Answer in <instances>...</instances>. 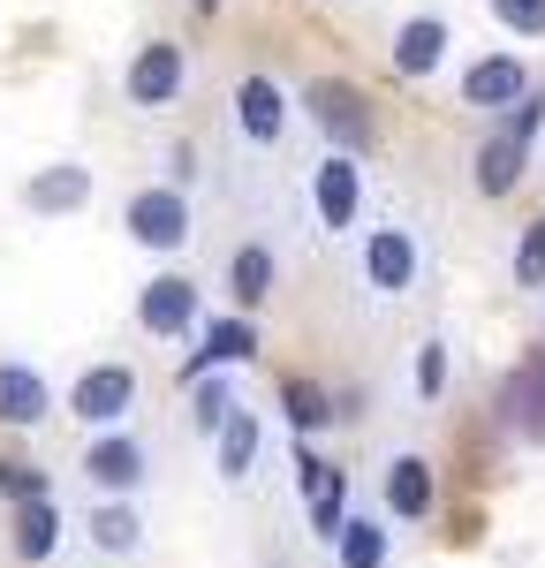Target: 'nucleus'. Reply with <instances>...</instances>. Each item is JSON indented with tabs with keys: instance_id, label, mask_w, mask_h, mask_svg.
<instances>
[{
	"instance_id": "obj_1",
	"label": "nucleus",
	"mask_w": 545,
	"mask_h": 568,
	"mask_svg": "<svg viewBox=\"0 0 545 568\" xmlns=\"http://www.w3.org/2000/svg\"><path fill=\"white\" fill-rule=\"evenodd\" d=\"M304 114H311L318 130H326V144L349 152V160H363V152L379 144V114H371V99H363L349 77H311V84H304Z\"/></svg>"
},
{
	"instance_id": "obj_2",
	"label": "nucleus",
	"mask_w": 545,
	"mask_h": 568,
	"mask_svg": "<svg viewBox=\"0 0 545 568\" xmlns=\"http://www.w3.org/2000/svg\"><path fill=\"white\" fill-rule=\"evenodd\" d=\"M122 227H130L136 251H152V258H175L182 243H189V190L175 182H144L122 197Z\"/></svg>"
},
{
	"instance_id": "obj_3",
	"label": "nucleus",
	"mask_w": 545,
	"mask_h": 568,
	"mask_svg": "<svg viewBox=\"0 0 545 568\" xmlns=\"http://www.w3.org/2000/svg\"><path fill=\"white\" fill-rule=\"evenodd\" d=\"M357 273H363L371 296H409L417 273H424V243H417V227H409V220H379V227H363Z\"/></svg>"
},
{
	"instance_id": "obj_4",
	"label": "nucleus",
	"mask_w": 545,
	"mask_h": 568,
	"mask_svg": "<svg viewBox=\"0 0 545 568\" xmlns=\"http://www.w3.org/2000/svg\"><path fill=\"white\" fill-rule=\"evenodd\" d=\"M69 417L76 425H91V433H114V425H130L136 409V364H122V356H106V364H84L76 379H69Z\"/></svg>"
},
{
	"instance_id": "obj_5",
	"label": "nucleus",
	"mask_w": 545,
	"mask_h": 568,
	"mask_svg": "<svg viewBox=\"0 0 545 568\" xmlns=\"http://www.w3.org/2000/svg\"><path fill=\"white\" fill-rule=\"evenodd\" d=\"M296 500H304V524H311V538H341V524H349V470L341 463H326L311 439H296Z\"/></svg>"
},
{
	"instance_id": "obj_6",
	"label": "nucleus",
	"mask_w": 545,
	"mask_h": 568,
	"mask_svg": "<svg viewBox=\"0 0 545 568\" xmlns=\"http://www.w3.org/2000/svg\"><path fill=\"white\" fill-rule=\"evenodd\" d=\"M136 326H144L152 342L197 334V326H205V288H197L189 273H152V281L136 288Z\"/></svg>"
},
{
	"instance_id": "obj_7",
	"label": "nucleus",
	"mask_w": 545,
	"mask_h": 568,
	"mask_svg": "<svg viewBox=\"0 0 545 568\" xmlns=\"http://www.w3.org/2000/svg\"><path fill=\"white\" fill-rule=\"evenodd\" d=\"M122 91H130V106H144V114H167L182 91H189V53L175 39H144L130 53V69H122Z\"/></svg>"
},
{
	"instance_id": "obj_8",
	"label": "nucleus",
	"mask_w": 545,
	"mask_h": 568,
	"mask_svg": "<svg viewBox=\"0 0 545 568\" xmlns=\"http://www.w3.org/2000/svg\"><path fill=\"white\" fill-rule=\"evenodd\" d=\"M76 470L91 478L99 500H130L136 485L152 478V455H144V439H136V433L114 425V433H91V447H84V463H76Z\"/></svg>"
},
{
	"instance_id": "obj_9",
	"label": "nucleus",
	"mask_w": 545,
	"mask_h": 568,
	"mask_svg": "<svg viewBox=\"0 0 545 568\" xmlns=\"http://www.w3.org/2000/svg\"><path fill=\"white\" fill-rule=\"evenodd\" d=\"M235 364H258V318H243V311L197 326V349L182 356V387H197L213 372H235Z\"/></svg>"
},
{
	"instance_id": "obj_10",
	"label": "nucleus",
	"mask_w": 545,
	"mask_h": 568,
	"mask_svg": "<svg viewBox=\"0 0 545 568\" xmlns=\"http://www.w3.org/2000/svg\"><path fill=\"white\" fill-rule=\"evenodd\" d=\"M311 213L326 235H349L363 220V160H349V152H318L311 168Z\"/></svg>"
},
{
	"instance_id": "obj_11",
	"label": "nucleus",
	"mask_w": 545,
	"mask_h": 568,
	"mask_svg": "<svg viewBox=\"0 0 545 568\" xmlns=\"http://www.w3.org/2000/svg\"><path fill=\"white\" fill-rule=\"evenodd\" d=\"M379 500H387V524H424L432 508H440V478H432V463L402 447V455H387V470H379Z\"/></svg>"
},
{
	"instance_id": "obj_12",
	"label": "nucleus",
	"mask_w": 545,
	"mask_h": 568,
	"mask_svg": "<svg viewBox=\"0 0 545 568\" xmlns=\"http://www.w3.org/2000/svg\"><path fill=\"white\" fill-rule=\"evenodd\" d=\"M235 130H243V144H258V152H272L280 136H288V91H280V77H266V69H250L243 84H235Z\"/></svg>"
},
{
	"instance_id": "obj_13",
	"label": "nucleus",
	"mask_w": 545,
	"mask_h": 568,
	"mask_svg": "<svg viewBox=\"0 0 545 568\" xmlns=\"http://www.w3.org/2000/svg\"><path fill=\"white\" fill-rule=\"evenodd\" d=\"M448 45H454L448 16H402L387 61H394V77H402V84H424V77H440V69H448Z\"/></svg>"
},
{
	"instance_id": "obj_14",
	"label": "nucleus",
	"mask_w": 545,
	"mask_h": 568,
	"mask_svg": "<svg viewBox=\"0 0 545 568\" xmlns=\"http://www.w3.org/2000/svg\"><path fill=\"white\" fill-rule=\"evenodd\" d=\"M53 379H45L39 364H23V356H0V425L8 433H31V425H45L53 417Z\"/></svg>"
},
{
	"instance_id": "obj_15",
	"label": "nucleus",
	"mask_w": 545,
	"mask_h": 568,
	"mask_svg": "<svg viewBox=\"0 0 545 568\" xmlns=\"http://www.w3.org/2000/svg\"><path fill=\"white\" fill-rule=\"evenodd\" d=\"M523 91H531V69L515 53H477L462 69V106H477V114H507Z\"/></svg>"
},
{
	"instance_id": "obj_16",
	"label": "nucleus",
	"mask_w": 545,
	"mask_h": 568,
	"mask_svg": "<svg viewBox=\"0 0 545 568\" xmlns=\"http://www.w3.org/2000/svg\"><path fill=\"white\" fill-rule=\"evenodd\" d=\"M23 205L45 220H69L91 205V168L84 160H53V168H39V175L23 182Z\"/></svg>"
},
{
	"instance_id": "obj_17",
	"label": "nucleus",
	"mask_w": 545,
	"mask_h": 568,
	"mask_svg": "<svg viewBox=\"0 0 545 568\" xmlns=\"http://www.w3.org/2000/svg\"><path fill=\"white\" fill-rule=\"evenodd\" d=\"M61 538H69V516H61V500H23L16 516H8V546H16V561L45 568L61 554Z\"/></svg>"
},
{
	"instance_id": "obj_18",
	"label": "nucleus",
	"mask_w": 545,
	"mask_h": 568,
	"mask_svg": "<svg viewBox=\"0 0 545 568\" xmlns=\"http://www.w3.org/2000/svg\"><path fill=\"white\" fill-rule=\"evenodd\" d=\"M523 175H531V152H523V144H515V136H485V144H477V152H470V182H477V197H515V190H523Z\"/></svg>"
},
{
	"instance_id": "obj_19",
	"label": "nucleus",
	"mask_w": 545,
	"mask_h": 568,
	"mask_svg": "<svg viewBox=\"0 0 545 568\" xmlns=\"http://www.w3.org/2000/svg\"><path fill=\"white\" fill-rule=\"evenodd\" d=\"M500 425L515 439H545V349L500 387Z\"/></svg>"
},
{
	"instance_id": "obj_20",
	"label": "nucleus",
	"mask_w": 545,
	"mask_h": 568,
	"mask_svg": "<svg viewBox=\"0 0 545 568\" xmlns=\"http://www.w3.org/2000/svg\"><path fill=\"white\" fill-rule=\"evenodd\" d=\"M258 455H266V425H258V409L243 402V409L220 425V439H213V470H220L227 485H243L250 470H258Z\"/></svg>"
},
{
	"instance_id": "obj_21",
	"label": "nucleus",
	"mask_w": 545,
	"mask_h": 568,
	"mask_svg": "<svg viewBox=\"0 0 545 568\" xmlns=\"http://www.w3.org/2000/svg\"><path fill=\"white\" fill-rule=\"evenodd\" d=\"M272 281H280L272 243H235V251H227V296H235V311H243V318L272 296Z\"/></svg>"
},
{
	"instance_id": "obj_22",
	"label": "nucleus",
	"mask_w": 545,
	"mask_h": 568,
	"mask_svg": "<svg viewBox=\"0 0 545 568\" xmlns=\"http://www.w3.org/2000/svg\"><path fill=\"white\" fill-rule=\"evenodd\" d=\"M84 538L99 546V554H114V561L144 554V516H136V500H99V508L84 516Z\"/></svg>"
},
{
	"instance_id": "obj_23",
	"label": "nucleus",
	"mask_w": 545,
	"mask_h": 568,
	"mask_svg": "<svg viewBox=\"0 0 545 568\" xmlns=\"http://www.w3.org/2000/svg\"><path fill=\"white\" fill-rule=\"evenodd\" d=\"M333 568H394V530L379 524V516H357L349 508V524L333 538Z\"/></svg>"
},
{
	"instance_id": "obj_24",
	"label": "nucleus",
	"mask_w": 545,
	"mask_h": 568,
	"mask_svg": "<svg viewBox=\"0 0 545 568\" xmlns=\"http://www.w3.org/2000/svg\"><path fill=\"white\" fill-rule=\"evenodd\" d=\"M280 417H288V433H296V439H318L341 409H333V394L318 387V379H280Z\"/></svg>"
},
{
	"instance_id": "obj_25",
	"label": "nucleus",
	"mask_w": 545,
	"mask_h": 568,
	"mask_svg": "<svg viewBox=\"0 0 545 568\" xmlns=\"http://www.w3.org/2000/svg\"><path fill=\"white\" fill-rule=\"evenodd\" d=\"M182 394H189V425H197L205 439H220V425L243 409V394H235L227 372H213V379H197V387H182Z\"/></svg>"
},
{
	"instance_id": "obj_26",
	"label": "nucleus",
	"mask_w": 545,
	"mask_h": 568,
	"mask_svg": "<svg viewBox=\"0 0 545 568\" xmlns=\"http://www.w3.org/2000/svg\"><path fill=\"white\" fill-rule=\"evenodd\" d=\"M448 379H454L448 342H440V334H432V342H417V364H409V387H417V402H440V394H448Z\"/></svg>"
},
{
	"instance_id": "obj_27",
	"label": "nucleus",
	"mask_w": 545,
	"mask_h": 568,
	"mask_svg": "<svg viewBox=\"0 0 545 568\" xmlns=\"http://www.w3.org/2000/svg\"><path fill=\"white\" fill-rule=\"evenodd\" d=\"M500 136H515L523 152H531V144L545 136V91H538V84H531L523 99H515V106H507V114H500Z\"/></svg>"
},
{
	"instance_id": "obj_28",
	"label": "nucleus",
	"mask_w": 545,
	"mask_h": 568,
	"mask_svg": "<svg viewBox=\"0 0 545 568\" xmlns=\"http://www.w3.org/2000/svg\"><path fill=\"white\" fill-rule=\"evenodd\" d=\"M485 16L507 39H545V0H485Z\"/></svg>"
},
{
	"instance_id": "obj_29",
	"label": "nucleus",
	"mask_w": 545,
	"mask_h": 568,
	"mask_svg": "<svg viewBox=\"0 0 545 568\" xmlns=\"http://www.w3.org/2000/svg\"><path fill=\"white\" fill-rule=\"evenodd\" d=\"M515 288H538L545 296V220H531L515 235Z\"/></svg>"
},
{
	"instance_id": "obj_30",
	"label": "nucleus",
	"mask_w": 545,
	"mask_h": 568,
	"mask_svg": "<svg viewBox=\"0 0 545 568\" xmlns=\"http://www.w3.org/2000/svg\"><path fill=\"white\" fill-rule=\"evenodd\" d=\"M0 493H8V508H23V500H53V478H45L39 463H0Z\"/></svg>"
},
{
	"instance_id": "obj_31",
	"label": "nucleus",
	"mask_w": 545,
	"mask_h": 568,
	"mask_svg": "<svg viewBox=\"0 0 545 568\" xmlns=\"http://www.w3.org/2000/svg\"><path fill=\"white\" fill-rule=\"evenodd\" d=\"M167 182H197V152H189V144H175V152H167Z\"/></svg>"
}]
</instances>
